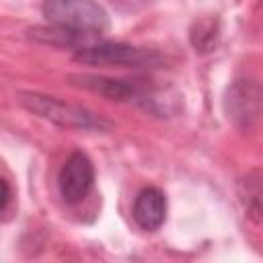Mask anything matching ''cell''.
I'll use <instances>...</instances> for the list:
<instances>
[{"label": "cell", "instance_id": "3", "mask_svg": "<svg viewBox=\"0 0 263 263\" xmlns=\"http://www.w3.org/2000/svg\"><path fill=\"white\" fill-rule=\"evenodd\" d=\"M74 60L86 66H119V68H148L160 62V55L144 49L134 47L127 43L115 41H95L90 45L78 47L74 51Z\"/></svg>", "mask_w": 263, "mask_h": 263}, {"label": "cell", "instance_id": "9", "mask_svg": "<svg viewBox=\"0 0 263 263\" xmlns=\"http://www.w3.org/2000/svg\"><path fill=\"white\" fill-rule=\"evenodd\" d=\"M8 199H10V187H8V183L4 179H0V212L6 208Z\"/></svg>", "mask_w": 263, "mask_h": 263}, {"label": "cell", "instance_id": "8", "mask_svg": "<svg viewBox=\"0 0 263 263\" xmlns=\"http://www.w3.org/2000/svg\"><path fill=\"white\" fill-rule=\"evenodd\" d=\"M240 199L245 201L247 214L259 224L261 222V175H259V171H253L242 181Z\"/></svg>", "mask_w": 263, "mask_h": 263}, {"label": "cell", "instance_id": "6", "mask_svg": "<svg viewBox=\"0 0 263 263\" xmlns=\"http://www.w3.org/2000/svg\"><path fill=\"white\" fill-rule=\"evenodd\" d=\"M259 86L251 84L249 80L236 82L228 88L226 97V111L228 119H232L240 127H251L259 119Z\"/></svg>", "mask_w": 263, "mask_h": 263}, {"label": "cell", "instance_id": "4", "mask_svg": "<svg viewBox=\"0 0 263 263\" xmlns=\"http://www.w3.org/2000/svg\"><path fill=\"white\" fill-rule=\"evenodd\" d=\"M60 193L66 203H80L95 185V166L84 152H72L58 177Z\"/></svg>", "mask_w": 263, "mask_h": 263}, {"label": "cell", "instance_id": "5", "mask_svg": "<svg viewBox=\"0 0 263 263\" xmlns=\"http://www.w3.org/2000/svg\"><path fill=\"white\" fill-rule=\"evenodd\" d=\"M68 80H70V84L86 88L101 97H107L109 101L136 103V105H146V107L150 103L146 90L129 80H115V78L97 76V74H72V76H68Z\"/></svg>", "mask_w": 263, "mask_h": 263}, {"label": "cell", "instance_id": "7", "mask_svg": "<svg viewBox=\"0 0 263 263\" xmlns=\"http://www.w3.org/2000/svg\"><path fill=\"white\" fill-rule=\"evenodd\" d=\"M166 218V197L156 187H146L134 201V220L144 230H156Z\"/></svg>", "mask_w": 263, "mask_h": 263}, {"label": "cell", "instance_id": "2", "mask_svg": "<svg viewBox=\"0 0 263 263\" xmlns=\"http://www.w3.org/2000/svg\"><path fill=\"white\" fill-rule=\"evenodd\" d=\"M43 16L51 25L95 39L109 29V16L95 0H45Z\"/></svg>", "mask_w": 263, "mask_h": 263}, {"label": "cell", "instance_id": "1", "mask_svg": "<svg viewBox=\"0 0 263 263\" xmlns=\"http://www.w3.org/2000/svg\"><path fill=\"white\" fill-rule=\"evenodd\" d=\"M18 103L31 111L33 115L47 119L62 127L72 129H84V132H107L111 129V121H107L103 115H97L95 111H88L78 105L64 103L55 97H47L41 92H18Z\"/></svg>", "mask_w": 263, "mask_h": 263}]
</instances>
